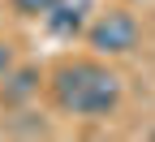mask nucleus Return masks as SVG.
<instances>
[{"mask_svg":"<svg viewBox=\"0 0 155 142\" xmlns=\"http://www.w3.org/2000/svg\"><path fill=\"white\" fill-rule=\"evenodd\" d=\"M52 99L61 112L86 116V121H104L121 104V78L112 69L95 65V60H65L52 73Z\"/></svg>","mask_w":155,"mask_h":142,"instance_id":"f257e3e1","label":"nucleus"},{"mask_svg":"<svg viewBox=\"0 0 155 142\" xmlns=\"http://www.w3.org/2000/svg\"><path fill=\"white\" fill-rule=\"evenodd\" d=\"M138 39H142V26H138V17L129 9H108V13H99V22L86 30V43L99 56H125V52L138 48Z\"/></svg>","mask_w":155,"mask_h":142,"instance_id":"f03ea898","label":"nucleus"},{"mask_svg":"<svg viewBox=\"0 0 155 142\" xmlns=\"http://www.w3.org/2000/svg\"><path fill=\"white\" fill-rule=\"evenodd\" d=\"M39 82H43V73L39 65H13L5 78H0V108H26L30 99L39 95Z\"/></svg>","mask_w":155,"mask_h":142,"instance_id":"7ed1b4c3","label":"nucleus"},{"mask_svg":"<svg viewBox=\"0 0 155 142\" xmlns=\"http://www.w3.org/2000/svg\"><path fill=\"white\" fill-rule=\"evenodd\" d=\"M82 13H86V9H82V0H56V5H52L43 17H48L52 35H65V39H69V35L82 30Z\"/></svg>","mask_w":155,"mask_h":142,"instance_id":"20e7f679","label":"nucleus"},{"mask_svg":"<svg viewBox=\"0 0 155 142\" xmlns=\"http://www.w3.org/2000/svg\"><path fill=\"white\" fill-rule=\"evenodd\" d=\"M52 5H56V0H13V9L22 13V17H43Z\"/></svg>","mask_w":155,"mask_h":142,"instance_id":"39448f33","label":"nucleus"},{"mask_svg":"<svg viewBox=\"0 0 155 142\" xmlns=\"http://www.w3.org/2000/svg\"><path fill=\"white\" fill-rule=\"evenodd\" d=\"M9 69H13V48H9V43H0V78H5Z\"/></svg>","mask_w":155,"mask_h":142,"instance_id":"423d86ee","label":"nucleus"},{"mask_svg":"<svg viewBox=\"0 0 155 142\" xmlns=\"http://www.w3.org/2000/svg\"><path fill=\"white\" fill-rule=\"evenodd\" d=\"M151 138H155V134H151Z\"/></svg>","mask_w":155,"mask_h":142,"instance_id":"0eeeda50","label":"nucleus"}]
</instances>
